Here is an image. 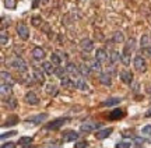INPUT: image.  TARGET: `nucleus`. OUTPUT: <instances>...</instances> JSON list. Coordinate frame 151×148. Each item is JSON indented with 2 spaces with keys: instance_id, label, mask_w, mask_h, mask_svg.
Instances as JSON below:
<instances>
[{
  "instance_id": "1",
  "label": "nucleus",
  "mask_w": 151,
  "mask_h": 148,
  "mask_svg": "<svg viewBox=\"0 0 151 148\" xmlns=\"http://www.w3.org/2000/svg\"><path fill=\"white\" fill-rule=\"evenodd\" d=\"M10 64H11V67H14V69H16L17 71L24 73V71H27V70H28V64L25 63V60H24V59H21V57H20V56H14V57L11 59Z\"/></svg>"
},
{
  "instance_id": "2",
  "label": "nucleus",
  "mask_w": 151,
  "mask_h": 148,
  "mask_svg": "<svg viewBox=\"0 0 151 148\" xmlns=\"http://www.w3.org/2000/svg\"><path fill=\"white\" fill-rule=\"evenodd\" d=\"M133 66H134L136 71L139 73H144L147 70V61L146 59L143 57V56H134V59H133Z\"/></svg>"
},
{
  "instance_id": "3",
  "label": "nucleus",
  "mask_w": 151,
  "mask_h": 148,
  "mask_svg": "<svg viewBox=\"0 0 151 148\" xmlns=\"http://www.w3.org/2000/svg\"><path fill=\"white\" fill-rule=\"evenodd\" d=\"M17 34H18V36L24 41H27L29 38V28L24 24V22H20V24H17Z\"/></svg>"
},
{
  "instance_id": "4",
  "label": "nucleus",
  "mask_w": 151,
  "mask_h": 148,
  "mask_svg": "<svg viewBox=\"0 0 151 148\" xmlns=\"http://www.w3.org/2000/svg\"><path fill=\"white\" fill-rule=\"evenodd\" d=\"M48 117H49L48 113H39V115L29 116V117H27V119H25V122H27V123H32V124H39V123H42V122L46 120Z\"/></svg>"
},
{
  "instance_id": "5",
  "label": "nucleus",
  "mask_w": 151,
  "mask_h": 148,
  "mask_svg": "<svg viewBox=\"0 0 151 148\" xmlns=\"http://www.w3.org/2000/svg\"><path fill=\"white\" fill-rule=\"evenodd\" d=\"M101 127V123H84L80 126V132L81 133H91V132H95Z\"/></svg>"
},
{
  "instance_id": "6",
  "label": "nucleus",
  "mask_w": 151,
  "mask_h": 148,
  "mask_svg": "<svg viewBox=\"0 0 151 148\" xmlns=\"http://www.w3.org/2000/svg\"><path fill=\"white\" fill-rule=\"evenodd\" d=\"M70 119L69 117H60V119H56V120H53L52 123H49L48 126H46V129L48 130H58V129H60V127L65 124V122H69Z\"/></svg>"
},
{
  "instance_id": "7",
  "label": "nucleus",
  "mask_w": 151,
  "mask_h": 148,
  "mask_svg": "<svg viewBox=\"0 0 151 148\" xmlns=\"http://www.w3.org/2000/svg\"><path fill=\"white\" fill-rule=\"evenodd\" d=\"M66 70H67V74H70L71 77H76V78H78L80 77V69L76 66L74 63H71V61H69L67 64H66Z\"/></svg>"
},
{
  "instance_id": "8",
  "label": "nucleus",
  "mask_w": 151,
  "mask_h": 148,
  "mask_svg": "<svg viewBox=\"0 0 151 148\" xmlns=\"http://www.w3.org/2000/svg\"><path fill=\"white\" fill-rule=\"evenodd\" d=\"M80 48L83 52H86V53H90L94 50V42H92L91 39H83L80 42Z\"/></svg>"
},
{
  "instance_id": "9",
  "label": "nucleus",
  "mask_w": 151,
  "mask_h": 148,
  "mask_svg": "<svg viewBox=\"0 0 151 148\" xmlns=\"http://www.w3.org/2000/svg\"><path fill=\"white\" fill-rule=\"evenodd\" d=\"M112 127H106V129H101V130H97L95 133V138L98 140H104V138H108L111 136V133H112Z\"/></svg>"
},
{
  "instance_id": "10",
  "label": "nucleus",
  "mask_w": 151,
  "mask_h": 148,
  "mask_svg": "<svg viewBox=\"0 0 151 148\" xmlns=\"http://www.w3.org/2000/svg\"><path fill=\"white\" fill-rule=\"evenodd\" d=\"M120 80L124 82V84H127L130 85L132 82H133V73L129 71V70H123V71H120Z\"/></svg>"
},
{
  "instance_id": "11",
  "label": "nucleus",
  "mask_w": 151,
  "mask_h": 148,
  "mask_svg": "<svg viewBox=\"0 0 151 148\" xmlns=\"http://www.w3.org/2000/svg\"><path fill=\"white\" fill-rule=\"evenodd\" d=\"M24 99H25V102H27V104H29V105H38V104H39V98L37 97V94L32 92V91H29V92L25 94Z\"/></svg>"
},
{
  "instance_id": "12",
  "label": "nucleus",
  "mask_w": 151,
  "mask_h": 148,
  "mask_svg": "<svg viewBox=\"0 0 151 148\" xmlns=\"http://www.w3.org/2000/svg\"><path fill=\"white\" fill-rule=\"evenodd\" d=\"M130 57H132V50L124 46L123 52H122V57H120V60H122V63L124 66H129L130 64Z\"/></svg>"
},
{
  "instance_id": "13",
  "label": "nucleus",
  "mask_w": 151,
  "mask_h": 148,
  "mask_svg": "<svg viewBox=\"0 0 151 148\" xmlns=\"http://www.w3.org/2000/svg\"><path fill=\"white\" fill-rule=\"evenodd\" d=\"M32 57L35 60H43L46 57V53L42 48H34L32 49Z\"/></svg>"
},
{
  "instance_id": "14",
  "label": "nucleus",
  "mask_w": 151,
  "mask_h": 148,
  "mask_svg": "<svg viewBox=\"0 0 151 148\" xmlns=\"http://www.w3.org/2000/svg\"><path fill=\"white\" fill-rule=\"evenodd\" d=\"M55 63H52V61H43L42 63V70L43 73H46V74H49V76H52V74H55Z\"/></svg>"
},
{
  "instance_id": "15",
  "label": "nucleus",
  "mask_w": 151,
  "mask_h": 148,
  "mask_svg": "<svg viewBox=\"0 0 151 148\" xmlns=\"http://www.w3.org/2000/svg\"><path fill=\"white\" fill-rule=\"evenodd\" d=\"M60 85L65 88V89H70V88H74L76 87V82L69 78V77H65V78H62L60 80Z\"/></svg>"
},
{
  "instance_id": "16",
  "label": "nucleus",
  "mask_w": 151,
  "mask_h": 148,
  "mask_svg": "<svg viewBox=\"0 0 151 148\" xmlns=\"http://www.w3.org/2000/svg\"><path fill=\"white\" fill-rule=\"evenodd\" d=\"M95 59H97V60H99L101 63H105L109 57H108V55H106L105 49H97V52H95Z\"/></svg>"
},
{
  "instance_id": "17",
  "label": "nucleus",
  "mask_w": 151,
  "mask_h": 148,
  "mask_svg": "<svg viewBox=\"0 0 151 148\" xmlns=\"http://www.w3.org/2000/svg\"><path fill=\"white\" fill-rule=\"evenodd\" d=\"M99 82L104 84V85H111L112 84V78H111L108 73H101L99 74Z\"/></svg>"
},
{
  "instance_id": "18",
  "label": "nucleus",
  "mask_w": 151,
  "mask_h": 148,
  "mask_svg": "<svg viewBox=\"0 0 151 148\" xmlns=\"http://www.w3.org/2000/svg\"><path fill=\"white\" fill-rule=\"evenodd\" d=\"M76 87L78 88L80 91H87V89H88V84L86 82V80H83V78L78 77V78L76 80Z\"/></svg>"
},
{
  "instance_id": "19",
  "label": "nucleus",
  "mask_w": 151,
  "mask_h": 148,
  "mask_svg": "<svg viewBox=\"0 0 151 148\" xmlns=\"http://www.w3.org/2000/svg\"><path fill=\"white\" fill-rule=\"evenodd\" d=\"M120 101H122V99L120 98H109V99H106V101H104L102 104V106H115V105H119L120 104Z\"/></svg>"
},
{
  "instance_id": "20",
  "label": "nucleus",
  "mask_w": 151,
  "mask_h": 148,
  "mask_svg": "<svg viewBox=\"0 0 151 148\" xmlns=\"http://www.w3.org/2000/svg\"><path fill=\"white\" fill-rule=\"evenodd\" d=\"M120 57H122V53H119L118 50H112V52H111V56H109V61H111L112 64H115V63H118V61L120 60Z\"/></svg>"
},
{
  "instance_id": "21",
  "label": "nucleus",
  "mask_w": 151,
  "mask_h": 148,
  "mask_svg": "<svg viewBox=\"0 0 151 148\" xmlns=\"http://www.w3.org/2000/svg\"><path fill=\"white\" fill-rule=\"evenodd\" d=\"M45 89H46V92H48L49 95H52V97H56L58 92H59V89H58L56 85H53V84H46V85H45Z\"/></svg>"
},
{
  "instance_id": "22",
  "label": "nucleus",
  "mask_w": 151,
  "mask_h": 148,
  "mask_svg": "<svg viewBox=\"0 0 151 148\" xmlns=\"http://www.w3.org/2000/svg\"><path fill=\"white\" fill-rule=\"evenodd\" d=\"M112 41L115 42V44H122V42L124 41V35H123V32H120V31H116V32L113 34Z\"/></svg>"
},
{
  "instance_id": "23",
  "label": "nucleus",
  "mask_w": 151,
  "mask_h": 148,
  "mask_svg": "<svg viewBox=\"0 0 151 148\" xmlns=\"http://www.w3.org/2000/svg\"><path fill=\"white\" fill-rule=\"evenodd\" d=\"M20 122V119L17 117V116H10V117H7V120L3 123V127L6 126H14V124H17Z\"/></svg>"
},
{
  "instance_id": "24",
  "label": "nucleus",
  "mask_w": 151,
  "mask_h": 148,
  "mask_svg": "<svg viewBox=\"0 0 151 148\" xmlns=\"http://www.w3.org/2000/svg\"><path fill=\"white\" fill-rule=\"evenodd\" d=\"M77 138H78V134H77L76 132H67V133L65 134L63 140L69 143V141H74V140H77Z\"/></svg>"
},
{
  "instance_id": "25",
  "label": "nucleus",
  "mask_w": 151,
  "mask_h": 148,
  "mask_svg": "<svg viewBox=\"0 0 151 148\" xmlns=\"http://www.w3.org/2000/svg\"><path fill=\"white\" fill-rule=\"evenodd\" d=\"M34 78H35L38 82L45 81V76H43V73L39 69H34Z\"/></svg>"
},
{
  "instance_id": "26",
  "label": "nucleus",
  "mask_w": 151,
  "mask_h": 148,
  "mask_svg": "<svg viewBox=\"0 0 151 148\" xmlns=\"http://www.w3.org/2000/svg\"><path fill=\"white\" fill-rule=\"evenodd\" d=\"M11 87H13V85H11L10 82H1V95H3V97H4L6 94H7V95H9V94L11 92Z\"/></svg>"
},
{
  "instance_id": "27",
  "label": "nucleus",
  "mask_w": 151,
  "mask_h": 148,
  "mask_svg": "<svg viewBox=\"0 0 151 148\" xmlns=\"http://www.w3.org/2000/svg\"><path fill=\"white\" fill-rule=\"evenodd\" d=\"M123 116V110L122 109H115L111 112V115H109V119H112V120H115V119H119V117H122Z\"/></svg>"
},
{
  "instance_id": "28",
  "label": "nucleus",
  "mask_w": 151,
  "mask_h": 148,
  "mask_svg": "<svg viewBox=\"0 0 151 148\" xmlns=\"http://www.w3.org/2000/svg\"><path fill=\"white\" fill-rule=\"evenodd\" d=\"M78 69H80V73L83 76H90V74H91V70H92L91 66H88V64H81Z\"/></svg>"
},
{
  "instance_id": "29",
  "label": "nucleus",
  "mask_w": 151,
  "mask_h": 148,
  "mask_svg": "<svg viewBox=\"0 0 151 148\" xmlns=\"http://www.w3.org/2000/svg\"><path fill=\"white\" fill-rule=\"evenodd\" d=\"M66 73H67L66 69H63V67H56V70H55V76L62 80V78H65L66 77Z\"/></svg>"
},
{
  "instance_id": "30",
  "label": "nucleus",
  "mask_w": 151,
  "mask_h": 148,
  "mask_svg": "<svg viewBox=\"0 0 151 148\" xmlns=\"http://www.w3.org/2000/svg\"><path fill=\"white\" fill-rule=\"evenodd\" d=\"M150 39L151 36H148V35H143L140 38V46H141V49H144V48H147L148 45H150Z\"/></svg>"
},
{
  "instance_id": "31",
  "label": "nucleus",
  "mask_w": 151,
  "mask_h": 148,
  "mask_svg": "<svg viewBox=\"0 0 151 148\" xmlns=\"http://www.w3.org/2000/svg\"><path fill=\"white\" fill-rule=\"evenodd\" d=\"M4 6L9 10H14L17 7V0H4Z\"/></svg>"
},
{
  "instance_id": "32",
  "label": "nucleus",
  "mask_w": 151,
  "mask_h": 148,
  "mask_svg": "<svg viewBox=\"0 0 151 148\" xmlns=\"http://www.w3.org/2000/svg\"><path fill=\"white\" fill-rule=\"evenodd\" d=\"M101 64H102V63H101L99 60L94 59V60L91 61V69H92V70H95V71H101V69H102V67H101Z\"/></svg>"
},
{
  "instance_id": "33",
  "label": "nucleus",
  "mask_w": 151,
  "mask_h": 148,
  "mask_svg": "<svg viewBox=\"0 0 151 148\" xmlns=\"http://www.w3.org/2000/svg\"><path fill=\"white\" fill-rule=\"evenodd\" d=\"M50 61L59 66L60 63H62V57H60V56L58 55V53H52V55H50Z\"/></svg>"
},
{
  "instance_id": "34",
  "label": "nucleus",
  "mask_w": 151,
  "mask_h": 148,
  "mask_svg": "<svg viewBox=\"0 0 151 148\" xmlns=\"http://www.w3.org/2000/svg\"><path fill=\"white\" fill-rule=\"evenodd\" d=\"M1 80H3V81L4 82H13V80H11V74L10 73H7V71H4V70H3V71H1Z\"/></svg>"
},
{
  "instance_id": "35",
  "label": "nucleus",
  "mask_w": 151,
  "mask_h": 148,
  "mask_svg": "<svg viewBox=\"0 0 151 148\" xmlns=\"http://www.w3.org/2000/svg\"><path fill=\"white\" fill-rule=\"evenodd\" d=\"M32 143V137H21L18 138V144L20 145H27V144Z\"/></svg>"
},
{
  "instance_id": "36",
  "label": "nucleus",
  "mask_w": 151,
  "mask_h": 148,
  "mask_svg": "<svg viewBox=\"0 0 151 148\" xmlns=\"http://www.w3.org/2000/svg\"><path fill=\"white\" fill-rule=\"evenodd\" d=\"M7 42H9V35H7L6 31L3 29V31H1V35H0V44L4 46V45H7Z\"/></svg>"
},
{
  "instance_id": "37",
  "label": "nucleus",
  "mask_w": 151,
  "mask_h": 148,
  "mask_svg": "<svg viewBox=\"0 0 151 148\" xmlns=\"http://www.w3.org/2000/svg\"><path fill=\"white\" fill-rule=\"evenodd\" d=\"M130 145H132V143L129 140H123V141H119L116 144V148H130Z\"/></svg>"
},
{
  "instance_id": "38",
  "label": "nucleus",
  "mask_w": 151,
  "mask_h": 148,
  "mask_svg": "<svg viewBox=\"0 0 151 148\" xmlns=\"http://www.w3.org/2000/svg\"><path fill=\"white\" fill-rule=\"evenodd\" d=\"M7 106H9V108H11V109H14V108L17 106V101L14 98H10L9 101H7Z\"/></svg>"
},
{
  "instance_id": "39",
  "label": "nucleus",
  "mask_w": 151,
  "mask_h": 148,
  "mask_svg": "<svg viewBox=\"0 0 151 148\" xmlns=\"http://www.w3.org/2000/svg\"><path fill=\"white\" fill-rule=\"evenodd\" d=\"M134 44H136V41L133 38H130L129 41H127V44H126V48H129L130 50H133L134 49Z\"/></svg>"
},
{
  "instance_id": "40",
  "label": "nucleus",
  "mask_w": 151,
  "mask_h": 148,
  "mask_svg": "<svg viewBox=\"0 0 151 148\" xmlns=\"http://www.w3.org/2000/svg\"><path fill=\"white\" fill-rule=\"evenodd\" d=\"M141 133H143V134H146V136H151V124H148V126H144V127H143Z\"/></svg>"
},
{
  "instance_id": "41",
  "label": "nucleus",
  "mask_w": 151,
  "mask_h": 148,
  "mask_svg": "<svg viewBox=\"0 0 151 148\" xmlns=\"http://www.w3.org/2000/svg\"><path fill=\"white\" fill-rule=\"evenodd\" d=\"M39 24H42V18L41 17H32V25L38 27Z\"/></svg>"
},
{
  "instance_id": "42",
  "label": "nucleus",
  "mask_w": 151,
  "mask_h": 148,
  "mask_svg": "<svg viewBox=\"0 0 151 148\" xmlns=\"http://www.w3.org/2000/svg\"><path fill=\"white\" fill-rule=\"evenodd\" d=\"M14 134H17V133L14 132V130H13V132H7V133H3V134H1V140H6V138H7V137H13Z\"/></svg>"
},
{
  "instance_id": "43",
  "label": "nucleus",
  "mask_w": 151,
  "mask_h": 148,
  "mask_svg": "<svg viewBox=\"0 0 151 148\" xmlns=\"http://www.w3.org/2000/svg\"><path fill=\"white\" fill-rule=\"evenodd\" d=\"M144 143H146V140H144L143 137H136L134 138V144H136V145H141V144H144Z\"/></svg>"
},
{
  "instance_id": "44",
  "label": "nucleus",
  "mask_w": 151,
  "mask_h": 148,
  "mask_svg": "<svg viewBox=\"0 0 151 148\" xmlns=\"http://www.w3.org/2000/svg\"><path fill=\"white\" fill-rule=\"evenodd\" d=\"M74 148H87V143L86 141H77Z\"/></svg>"
},
{
  "instance_id": "45",
  "label": "nucleus",
  "mask_w": 151,
  "mask_h": 148,
  "mask_svg": "<svg viewBox=\"0 0 151 148\" xmlns=\"http://www.w3.org/2000/svg\"><path fill=\"white\" fill-rule=\"evenodd\" d=\"M0 148H16V144L14 143H4V144H1Z\"/></svg>"
},
{
  "instance_id": "46",
  "label": "nucleus",
  "mask_w": 151,
  "mask_h": 148,
  "mask_svg": "<svg viewBox=\"0 0 151 148\" xmlns=\"http://www.w3.org/2000/svg\"><path fill=\"white\" fill-rule=\"evenodd\" d=\"M143 50H144V53H146L147 56H151V44L148 45L147 48H144V49H143Z\"/></svg>"
},
{
  "instance_id": "47",
  "label": "nucleus",
  "mask_w": 151,
  "mask_h": 148,
  "mask_svg": "<svg viewBox=\"0 0 151 148\" xmlns=\"http://www.w3.org/2000/svg\"><path fill=\"white\" fill-rule=\"evenodd\" d=\"M150 116H151V109H148V112L146 113V117H150Z\"/></svg>"
},
{
  "instance_id": "48",
  "label": "nucleus",
  "mask_w": 151,
  "mask_h": 148,
  "mask_svg": "<svg viewBox=\"0 0 151 148\" xmlns=\"http://www.w3.org/2000/svg\"><path fill=\"white\" fill-rule=\"evenodd\" d=\"M22 148H32V147H31L29 144H27V145H22Z\"/></svg>"
},
{
  "instance_id": "49",
  "label": "nucleus",
  "mask_w": 151,
  "mask_h": 148,
  "mask_svg": "<svg viewBox=\"0 0 151 148\" xmlns=\"http://www.w3.org/2000/svg\"><path fill=\"white\" fill-rule=\"evenodd\" d=\"M41 1H42V3H43V4H46V3H48V1H49V0H41Z\"/></svg>"
},
{
  "instance_id": "50",
  "label": "nucleus",
  "mask_w": 151,
  "mask_h": 148,
  "mask_svg": "<svg viewBox=\"0 0 151 148\" xmlns=\"http://www.w3.org/2000/svg\"><path fill=\"white\" fill-rule=\"evenodd\" d=\"M147 141H148V143H150V144H151V137H150V138H148V140H147Z\"/></svg>"
}]
</instances>
